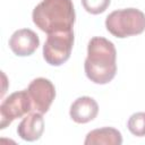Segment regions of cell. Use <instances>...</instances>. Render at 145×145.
Segmentation results:
<instances>
[{
    "label": "cell",
    "mask_w": 145,
    "mask_h": 145,
    "mask_svg": "<svg viewBox=\"0 0 145 145\" xmlns=\"http://www.w3.org/2000/svg\"><path fill=\"white\" fill-rule=\"evenodd\" d=\"M44 130V120L42 113L33 112L26 116L17 127L18 136L27 142H34L41 138Z\"/></svg>",
    "instance_id": "9"
},
{
    "label": "cell",
    "mask_w": 145,
    "mask_h": 145,
    "mask_svg": "<svg viewBox=\"0 0 145 145\" xmlns=\"http://www.w3.org/2000/svg\"><path fill=\"white\" fill-rule=\"evenodd\" d=\"M122 143V136L119 130L112 127H103L94 129L86 135L85 145H120Z\"/></svg>",
    "instance_id": "10"
},
{
    "label": "cell",
    "mask_w": 145,
    "mask_h": 145,
    "mask_svg": "<svg viewBox=\"0 0 145 145\" xmlns=\"http://www.w3.org/2000/svg\"><path fill=\"white\" fill-rule=\"evenodd\" d=\"M105 27L119 39L142 34L145 31V14L136 8L114 10L108 15Z\"/></svg>",
    "instance_id": "3"
},
{
    "label": "cell",
    "mask_w": 145,
    "mask_h": 145,
    "mask_svg": "<svg viewBox=\"0 0 145 145\" xmlns=\"http://www.w3.org/2000/svg\"><path fill=\"white\" fill-rule=\"evenodd\" d=\"M72 45V29L48 34L46 41L43 45V58L51 66H61L69 59Z\"/></svg>",
    "instance_id": "4"
},
{
    "label": "cell",
    "mask_w": 145,
    "mask_h": 145,
    "mask_svg": "<svg viewBox=\"0 0 145 145\" xmlns=\"http://www.w3.org/2000/svg\"><path fill=\"white\" fill-rule=\"evenodd\" d=\"M34 24L51 34L71 31L76 14L71 0H42L33 10Z\"/></svg>",
    "instance_id": "2"
},
{
    "label": "cell",
    "mask_w": 145,
    "mask_h": 145,
    "mask_svg": "<svg viewBox=\"0 0 145 145\" xmlns=\"http://www.w3.org/2000/svg\"><path fill=\"white\" fill-rule=\"evenodd\" d=\"M40 45L37 34L29 28H22L16 31L9 39V48L19 57H26L34 53Z\"/></svg>",
    "instance_id": "7"
},
{
    "label": "cell",
    "mask_w": 145,
    "mask_h": 145,
    "mask_svg": "<svg viewBox=\"0 0 145 145\" xmlns=\"http://www.w3.org/2000/svg\"><path fill=\"white\" fill-rule=\"evenodd\" d=\"M31 111H33V106L27 89L10 94L0 104V128H6L15 119L22 118Z\"/></svg>",
    "instance_id": "5"
},
{
    "label": "cell",
    "mask_w": 145,
    "mask_h": 145,
    "mask_svg": "<svg viewBox=\"0 0 145 145\" xmlns=\"http://www.w3.org/2000/svg\"><path fill=\"white\" fill-rule=\"evenodd\" d=\"M27 92L32 101L33 111L42 114L48 112L56 97L54 85L51 80L43 77L33 79L27 87Z\"/></svg>",
    "instance_id": "6"
},
{
    "label": "cell",
    "mask_w": 145,
    "mask_h": 145,
    "mask_svg": "<svg viewBox=\"0 0 145 145\" xmlns=\"http://www.w3.org/2000/svg\"><path fill=\"white\" fill-rule=\"evenodd\" d=\"M99 113V105L93 97L82 96L76 99L70 106V118L77 123L92 121Z\"/></svg>",
    "instance_id": "8"
},
{
    "label": "cell",
    "mask_w": 145,
    "mask_h": 145,
    "mask_svg": "<svg viewBox=\"0 0 145 145\" xmlns=\"http://www.w3.org/2000/svg\"><path fill=\"white\" fill-rule=\"evenodd\" d=\"M117 51L113 43L102 36H94L87 45L84 69L87 78L95 84H108L117 72Z\"/></svg>",
    "instance_id": "1"
},
{
    "label": "cell",
    "mask_w": 145,
    "mask_h": 145,
    "mask_svg": "<svg viewBox=\"0 0 145 145\" xmlns=\"http://www.w3.org/2000/svg\"><path fill=\"white\" fill-rule=\"evenodd\" d=\"M127 126L133 135L137 137L145 136V112H136L131 114L128 119Z\"/></svg>",
    "instance_id": "11"
},
{
    "label": "cell",
    "mask_w": 145,
    "mask_h": 145,
    "mask_svg": "<svg viewBox=\"0 0 145 145\" xmlns=\"http://www.w3.org/2000/svg\"><path fill=\"white\" fill-rule=\"evenodd\" d=\"M110 2L111 0H82L84 9L92 15H99L105 11Z\"/></svg>",
    "instance_id": "12"
}]
</instances>
